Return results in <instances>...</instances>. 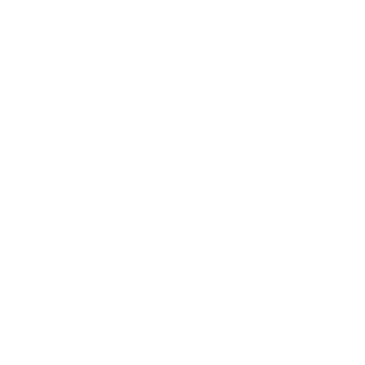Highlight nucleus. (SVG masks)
Listing matches in <instances>:
<instances>
[]
</instances>
